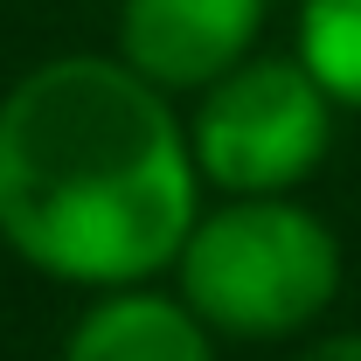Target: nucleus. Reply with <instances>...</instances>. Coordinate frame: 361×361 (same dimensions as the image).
Returning <instances> with one entry per match:
<instances>
[{"label":"nucleus","instance_id":"obj_1","mask_svg":"<svg viewBox=\"0 0 361 361\" xmlns=\"http://www.w3.org/2000/svg\"><path fill=\"white\" fill-rule=\"evenodd\" d=\"M188 118L111 49L21 70L0 97V243L56 285H146L202 216Z\"/></svg>","mask_w":361,"mask_h":361},{"label":"nucleus","instance_id":"obj_3","mask_svg":"<svg viewBox=\"0 0 361 361\" xmlns=\"http://www.w3.org/2000/svg\"><path fill=\"white\" fill-rule=\"evenodd\" d=\"M341 104L299 56H243L195 90L188 146L209 195H299L334 153Z\"/></svg>","mask_w":361,"mask_h":361},{"label":"nucleus","instance_id":"obj_5","mask_svg":"<svg viewBox=\"0 0 361 361\" xmlns=\"http://www.w3.org/2000/svg\"><path fill=\"white\" fill-rule=\"evenodd\" d=\"M56 361H216V334L180 292H153L146 278L90 292Z\"/></svg>","mask_w":361,"mask_h":361},{"label":"nucleus","instance_id":"obj_2","mask_svg":"<svg viewBox=\"0 0 361 361\" xmlns=\"http://www.w3.org/2000/svg\"><path fill=\"white\" fill-rule=\"evenodd\" d=\"M341 236L299 195H216L174 250V292L216 341H299L341 299Z\"/></svg>","mask_w":361,"mask_h":361},{"label":"nucleus","instance_id":"obj_7","mask_svg":"<svg viewBox=\"0 0 361 361\" xmlns=\"http://www.w3.org/2000/svg\"><path fill=\"white\" fill-rule=\"evenodd\" d=\"M292 361H361V334H319V341H306Z\"/></svg>","mask_w":361,"mask_h":361},{"label":"nucleus","instance_id":"obj_6","mask_svg":"<svg viewBox=\"0 0 361 361\" xmlns=\"http://www.w3.org/2000/svg\"><path fill=\"white\" fill-rule=\"evenodd\" d=\"M292 56L341 111H361V0H299Z\"/></svg>","mask_w":361,"mask_h":361},{"label":"nucleus","instance_id":"obj_4","mask_svg":"<svg viewBox=\"0 0 361 361\" xmlns=\"http://www.w3.org/2000/svg\"><path fill=\"white\" fill-rule=\"evenodd\" d=\"M264 35V0H118V56L167 97H195Z\"/></svg>","mask_w":361,"mask_h":361}]
</instances>
